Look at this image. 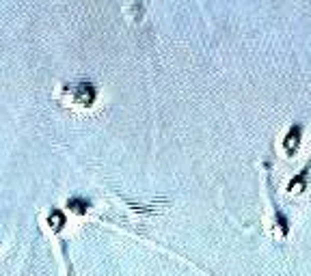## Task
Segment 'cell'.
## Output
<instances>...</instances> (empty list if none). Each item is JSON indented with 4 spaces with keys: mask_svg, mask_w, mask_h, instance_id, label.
Here are the masks:
<instances>
[{
    "mask_svg": "<svg viewBox=\"0 0 311 276\" xmlns=\"http://www.w3.org/2000/svg\"><path fill=\"white\" fill-rule=\"evenodd\" d=\"M65 100H69V104L80 108H89L95 102V88L89 82H76V84H67L63 88Z\"/></svg>",
    "mask_w": 311,
    "mask_h": 276,
    "instance_id": "1",
    "label": "cell"
},
{
    "mask_svg": "<svg viewBox=\"0 0 311 276\" xmlns=\"http://www.w3.org/2000/svg\"><path fill=\"white\" fill-rule=\"evenodd\" d=\"M298 142H300V126H296V128L289 130L285 140H283V149H285V154H294L296 147H298Z\"/></svg>",
    "mask_w": 311,
    "mask_h": 276,
    "instance_id": "2",
    "label": "cell"
},
{
    "mask_svg": "<svg viewBox=\"0 0 311 276\" xmlns=\"http://www.w3.org/2000/svg\"><path fill=\"white\" fill-rule=\"evenodd\" d=\"M48 224H50L52 231H61V229H63V224H65V216H63L61 212L54 210V212L50 214V218H48Z\"/></svg>",
    "mask_w": 311,
    "mask_h": 276,
    "instance_id": "3",
    "label": "cell"
},
{
    "mask_svg": "<svg viewBox=\"0 0 311 276\" xmlns=\"http://www.w3.org/2000/svg\"><path fill=\"white\" fill-rule=\"evenodd\" d=\"M67 205H69V210L76 212V214H85V212H87V207H89V203H87V201H82V198H72V201H69Z\"/></svg>",
    "mask_w": 311,
    "mask_h": 276,
    "instance_id": "4",
    "label": "cell"
}]
</instances>
